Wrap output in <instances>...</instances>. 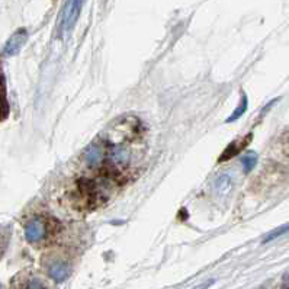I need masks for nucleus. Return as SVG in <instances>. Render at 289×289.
Listing matches in <instances>:
<instances>
[{
    "mask_svg": "<svg viewBox=\"0 0 289 289\" xmlns=\"http://www.w3.org/2000/svg\"><path fill=\"white\" fill-rule=\"evenodd\" d=\"M251 137H253V134H248L247 137H243L240 138V139H237V141H233L225 150L224 153L221 154V157L218 159V162L222 163V162H227V160H230V159H233L234 156H237L238 153H241L243 150H246V147H247L248 144L251 142Z\"/></svg>",
    "mask_w": 289,
    "mask_h": 289,
    "instance_id": "obj_6",
    "label": "nucleus"
},
{
    "mask_svg": "<svg viewBox=\"0 0 289 289\" xmlns=\"http://www.w3.org/2000/svg\"><path fill=\"white\" fill-rule=\"evenodd\" d=\"M11 243V227L0 224V260L5 257Z\"/></svg>",
    "mask_w": 289,
    "mask_h": 289,
    "instance_id": "obj_8",
    "label": "nucleus"
},
{
    "mask_svg": "<svg viewBox=\"0 0 289 289\" xmlns=\"http://www.w3.org/2000/svg\"><path fill=\"white\" fill-rule=\"evenodd\" d=\"M77 251L69 246H54L44 250L40 259L41 269L44 275L54 282H64L67 280L74 269L77 260Z\"/></svg>",
    "mask_w": 289,
    "mask_h": 289,
    "instance_id": "obj_3",
    "label": "nucleus"
},
{
    "mask_svg": "<svg viewBox=\"0 0 289 289\" xmlns=\"http://www.w3.org/2000/svg\"><path fill=\"white\" fill-rule=\"evenodd\" d=\"M28 32L27 29H18L12 35V38L9 40V42L6 44L5 53L8 55H15L21 51V48L24 47V44L27 42Z\"/></svg>",
    "mask_w": 289,
    "mask_h": 289,
    "instance_id": "obj_7",
    "label": "nucleus"
},
{
    "mask_svg": "<svg viewBox=\"0 0 289 289\" xmlns=\"http://www.w3.org/2000/svg\"><path fill=\"white\" fill-rule=\"evenodd\" d=\"M0 289H2V285H0Z\"/></svg>",
    "mask_w": 289,
    "mask_h": 289,
    "instance_id": "obj_11",
    "label": "nucleus"
},
{
    "mask_svg": "<svg viewBox=\"0 0 289 289\" xmlns=\"http://www.w3.org/2000/svg\"><path fill=\"white\" fill-rule=\"evenodd\" d=\"M247 110V96L246 95H243L241 96V100H240V106L237 108V109L231 113V116L227 119V122H233V121H235V119H238L244 112Z\"/></svg>",
    "mask_w": 289,
    "mask_h": 289,
    "instance_id": "obj_9",
    "label": "nucleus"
},
{
    "mask_svg": "<svg viewBox=\"0 0 289 289\" xmlns=\"http://www.w3.org/2000/svg\"><path fill=\"white\" fill-rule=\"evenodd\" d=\"M113 185L105 179L83 175L67 192L70 207L79 212H92L105 205L113 191Z\"/></svg>",
    "mask_w": 289,
    "mask_h": 289,
    "instance_id": "obj_2",
    "label": "nucleus"
},
{
    "mask_svg": "<svg viewBox=\"0 0 289 289\" xmlns=\"http://www.w3.org/2000/svg\"><path fill=\"white\" fill-rule=\"evenodd\" d=\"M9 289H55L51 279H48L42 272L27 267L19 270L11 279Z\"/></svg>",
    "mask_w": 289,
    "mask_h": 289,
    "instance_id": "obj_4",
    "label": "nucleus"
},
{
    "mask_svg": "<svg viewBox=\"0 0 289 289\" xmlns=\"http://www.w3.org/2000/svg\"><path fill=\"white\" fill-rule=\"evenodd\" d=\"M21 222L27 243L35 250L54 247L64 233L63 222L42 208L27 209Z\"/></svg>",
    "mask_w": 289,
    "mask_h": 289,
    "instance_id": "obj_1",
    "label": "nucleus"
},
{
    "mask_svg": "<svg viewBox=\"0 0 289 289\" xmlns=\"http://www.w3.org/2000/svg\"><path fill=\"white\" fill-rule=\"evenodd\" d=\"M241 162H243V166H244V170L250 172V170L256 166V163H257V156H256L254 153H247L246 157L241 159Z\"/></svg>",
    "mask_w": 289,
    "mask_h": 289,
    "instance_id": "obj_10",
    "label": "nucleus"
},
{
    "mask_svg": "<svg viewBox=\"0 0 289 289\" xmlns=\"http://www.w3.org/2000/svg\"><path fill=\"white\" fill-rule=\"evenodd\" d=\"M82 2H67L64 9H63V15H61V32L63 34H69L71 28L74 27L79 15H80V9H82Z\"/></svg>",
    "mask_w": 289,
    "mask_h": 289,
    "instance_id": "obj_5",
    "label": "nucleus"
}]
</instances>
